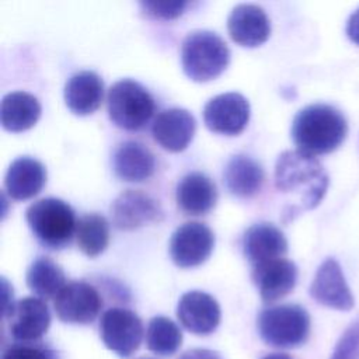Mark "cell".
Here are the masks:
<instances>
[{"instance_id":"obj_1","label":"cell","mask_w":359,"mask_h":359,"mask_svg":"<svg viewBox=\"0 0 359 359\" xmlns=\"http://www.w3.org/2000/svg\"><path fill=\"white\" fill-rule=\"evenodd\" d=\"M275 185L287 202L283 215L293 219L321 202L328 188V175L314 156L286 150L276 160Z\"/></svg>"},{"instance_id":"obj_2","label":"cell","mask_w":359,"mask_h":359,"mask_svg":"<svg viewBox=\"0 0 359 359\" xmlns=\"http://www.w3.org/2000/svg\"><path fill=\"white\" fill-rule=\"evenodd\" d=\"M348 133L345 116L327 104H311L297 112L292 123V139L297 150L316 156L338 149Z\"/></svg>"},{"instance_id":"obj_3","label":"cell","mask_w":359,"mask_h":359,"mask_svg":"<svg viewBox=\"0 0 359 359\" xmlns=\"http://www.w3.org/2000/svg\"><path fill=\"white\" fill-rule=\"evenodd\" d=\"M230 62L227 43L208 29L189 32L182 41L181 65L194 81H209L220 76Z\"/></svg>"},{"instance_id":"obj_4","label":"cell","mask_w":359,"mask_h":359,"mask_svg":"<svg viewBox=\"0 0 359 359\" xmlns=\"http://www.w3.org/2000/svg\"><path fill=\"white\" fill-rule=\"evenodd\" d=\"M25 219L36 240L50 250L66 247L76 234L74 210L57 198H43L31 203Z\"/></svg>"},{"instance_id":"obj_5","label":"cell","mask_w":359,"mask_h":359,"mask_svg":"<svg viewBox=\"0 0 359 359\" xmlns=\"http://www.w3.org/2000/svg\"><path fill=\"white\" fill-rule=\"evenodd\" d=\"M261 339L271 346L292 349L310 335V316L299 304H279L264 309L257 320Z\"/></svg>"},{"instance_id":"obj_6","label":"cell","mask_w":359,"mask_h":359,"mask_svg":"<svg viewBox=\"0 0 359 359\" xmlns=\"http://www.w3.org/2000/svg\"><path fill=\"white\" fill-rule=\"evenodd\" d=\"M109 119L126 130L143 128L154 114V100L137 81L123 79L111 86L107 97Z\"/></svg>"},{"instance_id":"obj_7","label":"cell","mask_w":359,"mask_h":359,"mask_svg":"<svg viewBox=\"0 0 359 359\" xmlns=\"http://www.w3.org/2000/svg\"><path fill=\"white\" fill-rule=\"evenodd\" d=\"M100 335L109 351L125 359L140 346L143 324L135 311L123 307H111L101 316Z\"/></svg>"},{"instance_id":"obj_8","label":"cell","mask_w":359,"mask_h":359,"mask_svg":"<svg viewBox=\"0 0 359 359\" xmlns=\"http://www.w3.org/2000/svg\"><path fill=\"white\" fill-rule=\"evenodd\" d=\"M215 247V234L203 223L187 222L171 236L170 255L180 268H192L203 264Z\"/></svg>"},{"instance_id":"obj_9","label":"cell","mask_w":359,"mask_h":359,"mask_svg":"<svg viewBox=\"0 0 359 359\" xmlns=\"http://www.w3.org/2000/svg\"><path fill=\"white\" fill-rule=\"evenodd\" d=\"M56 316L67 324H90L101 311L102 299L98 290L83 280L69 282L55 297Z\"/></svg>"},{"instance_id":"obj_10","label":"cell","mask_w":359,"mask_h":359,"mask_svg":"<svg viewBox=\"0 0 359 359\" xmlns=\"http://www.w3.org/2000/svg\"><path fill=\"white\" fill-rule=\"evenodd\" d=\"M3 317L13 339L24 344L39 341L50 325L49 309L39 297H24L15 302Z\"/></svg>"},{"instance_id":"obj_11","label":"cell","mask_w":359,"mask_h":359,"mask_svg":"<svg viewBox=\"0 0 359 359\" xmlns=\"http://www.w3.org/2000/svg\"><path fill=\"white\" fill-rule=\"evenodd\" d=\"M250 119V104L240 93H224L210 98L203 108L208 129L222 135H238Z\"/></svg>"},{"instance_id":"obj_12","label":"cell","mask_w":359,"mask_h":359,"mask_svg":"<svg viewBox=\"0 0 359 359\" xmlns=\"http://www.w3.org/2000/svg\"><path fill=\"white\" fill-rule=\"evenodd\" d=\"M309 292L317 303L330 309L348 311L355 304L342 269L334 258H327L318 266Z\"/></svg>"},{"instance_id":"obj_13","label":"cell","mask_w":359,"mask_h":359,"mask_svg":"<svg viewBox=\"0 0 359 359\" xmlns=\"http://www.w3.org/2000/svg\"><path fill=\"white\" fill-rule=\"evenodd\" d=\"M161 215L158 203L142 191L128 189L111 205L112 223L119 230H135L146 223L158 222Z\"/></svg>"},{"instance_id":"obj_14","label":"cell","mask_w":359,"mask_h":359,"mask_svg":"<svg viewBox=\"0 0 359 359\" xmlns=\"http://www.w3.org/2000/svg\"><path fill=\"white\" fill-rule=\"evenodd\" d=\"M177 317L189 332L208 335L220 323V307L210 294L192 290L181 296L177 306Z\"/></svg>"},{"instance_id":"obj_15","label":"cell","mask_w":359,"mask_h":359,"mask_svg":"<svg viewBox=\"0 0 359 359\" xmlns=\"http://www.w3.org/2000/svg\"><path fill=\"white\" fill-rule=\"evenodd\" d=\"M251 276L261 299L265 303H272L293 290L297 280V268L292 261L278 258L254 265Z\"/></svg>"},{"instance_id":"obj_16","label":"cell","mask_w":359,"mask_h":359,"mask_svg":"<svg viewBox=\"0 0 359 359\" xmlns=\"http://www.w3.org/2000/svg\"><path fill=\"white\" fill-rule=\"evenodd\" d=\"M195 118L184 108H170L160 112L151 126L154 140L168 151H182L195 133Z\"/></svg>"},{"instance_id":"obj_17","label":"cell","mask_w":359,"mask_h":359,"mask_svg":"<svg viewBox=\"0 0 359 359\" xmlns=\"http://www.w3.org/2000/svg\"><path fill=\"white\" fill-rule=\"evenodd\" d=\"M227 29L236 43L254 48L268 39L271 22L261 7L255 4H238L227 18Z\"/></svg>"},{"instance_id":"obj_18","label":"cell","mask_w":359,"mask_h":359,"mask_svg":"<svg viewBox=\"0 0 359 359\" xmlns=\"http://www.w3.org/2000/svg\"><path fill=\"white\" fill-rule=\"evenodd\" d=\"M243 250L245 258L252 265H258L282 258L287 251V241L276 226L261 222L245 230L243 237Z\"/></svg>"},{"instance_id":"obj_19","label":"cell","mask_w":359,"mask_h":359,"mask_svg":"<svg viewBox=\"0 0 359 359\" xmlns=\"http://www.w3.org/2000/svg\"><path fill=\"white\" fill-rule=\"evenodd\" d=\"M45 182L46 170L43 164L28 156L15 158L4 177L6 191L15 201H25L38 195Z\"/></svg>"},{"instance_id":"obj_20","label":"cell","mask_w":359,"mask_h":359,"mask_svg":"<svg viewBox=\"0 0 359 359\" xmlns=\"http://www.w3.org/2000/svg\"><path fill=\"white\" fill-rule=\"evenodd\" d=\"M67 108L76 115H88L98 109L104 97V83L101 77L91 70H83L73 74L63 91Z\"/></svg>"},{"instance_id":"obj_21","label":"cell","mask_w":359,"mask_h":359,"mask_svg":"<svg viewBox=\"0 0 359 359\" xmlns=\"http://www.w3.org/2000/svg\"><path fill=\"white\" fill-rule=\"evenodd\" d=\"M175 199L178 208L187 215H206L216 205V185L199 171L189 172L178 182Z\"/></svg>"},{"instance_id":"obj_22","label":"cell","mask_w":359,"mask_h":359,"mask_svg":"<svg viewBox=\"0 0 359 359\" xmlns=\"http://www.w3.org/2000/svg\"><path fill=\"white\" fill-rule=\"evenodd\" d=\"M154 156L137 142H125L115 150L114 171L123 181L140 182L147 180L154 172Z\"/></svg>"},{"instance_id":"obj_23","label":"cell","mask_w":359,"mask_h":359,"mask_svg":"<svg viewBox=\"0 0 359 359\" xmlns=\"http://www.w3.org/2000/svg\"><path fill=\"white\" fill-rule=\"evenodd\" d=\"M41 115V104L27 91H13L3 97L0 121L10 132H22L32 128Z\"/></svg>"},{"instance_id":"obj_24","label":"cell","mask_w":359,"mask_h":359,"mask_svg":"<svg viewBox=\"0 0 359 359\" xmlns=\"http://www.w3.org/2000/svg\"><path fill=\"white\" fill-rule=\"evenodd\" d=\"M224 182L233 195L241 198L252 196L264 182V170L254 158L237 154L226 164Z\"/></svg>"},{"instance_id":"obj_25","label":"cell","mask_w":359,"mask_h":359,"mask_svg":"<svg viewBox=\"0 0 359 359\" xmlns=\"http://www.w3.org/2000/svg\"><path fill=\"white\" fill-rule=\"evenodd\" d=\"M27 286L39 299H55L67 285L63 269L50 258H36L27 271Z\"/></svg>"},{"instance_id":"obj_26","label":"cell","mask_w":359,"mask_h":359,"mask_svg":"<svg viewBox=\"0 0 359 359\" xmlns=\"http://www.w3.org/2000/svg\"><path fill=\"white\" fill-rule=\"evenodd\" d=\"M76 238L79 248L87 257L100 255L109 241V224L107 219L97 213L81 216L77 220Z\"/></svg>"},{"instance_id":"obj_27","label":"cell","mask_w":359,"mask_h":359,"mask_svg":"<svg viewBox=\"0 0 359 359\" xmlns=\"http://www.w3.org/2000/svg\"><path fill=\"white\" fill-rule=\"evenodd\" d=\"M182 342L180 327L170 318L157 316L153 317L146 331V346L153 353L167 356L175 353Z\"/></svg>"},{"instance_id":"obj_28","label":"cell","mask_w":359,"mask_h":359,"mask_svg":"<svg viewBox=\"0 0 359 359\" xmlns=\"http://www.w3.org/2000/svg\"><path fill=\"white\" fill-rule=\"evenodd\" d=\"M1 359H57V353L43 344L15 342L4 349Z\"/></svg>"},{"instance_id":"obj_29","label":"cell","mask_w":359,"mask_h":359,"mask_svg":"<svg viewBox=\"0 0 359 359\" xmlns=\"http://www.w3.org/2000/svg\"><path fill=\"white\" fill-rule=\"evenodd\" d=\"M330 359H359V318L342 332Z\"/></svg>"},{"instance_id":"obj_30","label":"cell","mask_w":359,"mask_h":359,"mask_svg":"<svg viewBox=\"0 0 359 359\" xmlns=\"http://www.w3.org/2000/svg\"><path fill=\"white\" fill-rule=\"evenodd\" d=\"M142 11L151 17L160 20H172L182 14L187 7L185 1H142Z\"/></svg>"},{"instance_id":"obj_31","label":"cell","mask_w":359,"mask_h":359,"mask_svg":"<svg viewBox=\"0 0 359 359\" xmlns=\"http://www.w3.org/2000/svg\"><path fill=\"white\" fill-rule=\"evenodd\" d=\"M180 359H222V356L210 349H202V348H195L191 351L184 352Z\"/></svg>"},{"instance_id":"obj_32","label":"cell","mask_w":359,"mask_h":359,"mask_svg":"<svg viewBox=\"0 0 359 359\" xmlns=\"http://www.w3.org/2000/svg\"><path fill=\"white\" fill-rule=\"evenodd\" d=\"M345 31H346L348 38L353 43L359 45V8L356 11H353V14L349 17Z\"/></svg>"},{"instance_id":"obj_33","label":"cell","mask_w":359,"mask_h":359,"mask_svg":"<svg viewBox=\"0 0 359 359\" xmlns=\"http://www.w3.org/2000/svg\"><path fill=\"white\" fill-rule=\"evenodd\" d=\"M1 285H3V314H4L11 309L14 303H13V290L8 286L7 279L1 278Z\"/></svg>"},{"instance_id":"obj_34","label":"cell","mask_w":359,"mask_h":359,"mask_svg":"<svg viewBox=\"0 0 359 359\" xmlns=\"http://www.w3.org/2000/svg\"><path fill=\"white\" fill-rule=\"evenodd\" d=\"M262 359H292V358L285 355V353H271V355L264 356Z\"/></svg>"},{"instance_id":"obj_35","label":"cell","mask_w":359,"mask_h":359,"mask_svg":"<svg viewBox=\"0 0 359 359\" xmlns=\"http://www.w3.org/2000/svg\"><path fill=\"white\" fill-rule=\"evenodd\" d=\"M140 359H151V358H140Z\"/></svg>"}]
</instances>
